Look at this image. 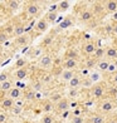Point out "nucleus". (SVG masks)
<instances>
[{
    "label": "nucleus",
    "instance_id": "obj_1",
    "mask_svg": "<svg viewBox=\"0 0 117 123\" xmlns=\"http://www.w3.org/2000/svg\"><path fill=\"white\" fill-rule=\"evenodd\" d=\"M38 65L40 69H44L47 70L49 68H52L53 65V58L51 54H43L40 58H39V62H38Z\"/></svg>",
    "mask_w": 117,
    "mask_h": 123
},
{
    "label": "nucleus",
    "instance_id": "obj_2",
    "mask_svg": "<svg viewBox=\"0 0 117 123\" xmlns=\"http://www.w3.org/2000/svg\"><path fill=\"white\" fill-rule=\"evenodd\" d=\"M90 93H91V96H92L94 99H101V98H103V96H104V87H103V84H101V83L93 84L92 88L90 89Z\"/></svg>",
    "mask_w": 117,
    "mask_h": 123
},
{
    "label": "nucleus",
    "instance_id": "obj_3",
    "mask_svg": "<svg viewBox=\"0 0 117 123\" xmlns=\"http://www.w3.org/2000/svg\"><path fill=\"white\" fill-rule=\"evenodd\" d=\"M116 107V104L112 99H108V98H106L103 99L101 103H99V109H101L103 113H110V112H112Z\"/></svg>",
    "mask_w": 117,
    "mask_h": 123
},
{
    "label": "nucleus",
    "instance_id": "obj_4",
    "mask_svg": "<svg viewBox=\"0 0 117 123\" xmlns=\"http://www.w3.org/2000/svg\"><path fill=\"white\" fill-rule=\"evenodd\" d=\"M69 108H71V100L65 97L63 99H60L57 104H54V109L57 111L58 113H63V112L68 111Z\"/></svg>",
    "mask_w": 117,
    "mask_h": 123
},
{
    "label": "nucleus",
    "instance_id": "obj_5",
    "mask_svg": "<svg viewBox=\"0 0 117 123\" xmlns=\"http://www.w3.org/2000/svg\"><path fill=\"white\" fill-rule=\"evenodd\" d=\"M79 67V60L78 59H64L62 63V68L65 70H76Z\"/></svg>",
    "mask_w": 117,
    "mask_h": 123
},
{
    "label": "nucleus",
    "instance_id": "obj_6",
    "mask_svg": "<svg viewBox=\"0 0 117 123\" xmlns=\"http://www.w3.org/2000/svg\"><path fill=\"white\" fill-rule=\"evenodd\" d=\"M82 82H83V78L81 74H77L72 78V79L67 83L68 84V88L69 89H79V87H82Z\"/></svg>",
    "mask_w": 117,
    "mask_h": 123
},
{
    "label": "nucleus",
    "instance_id": "obj_7",
    "mask_svg": "<svg viewBox=\"0 0 117 123\" xmlns=\"http://www.w3.org/2000/svg\"><path fill=\"white\" fill-rule=\"evenodd\" d=\"M96 49H97V45L93 42H86L82 45V53L87 54V55H92V54H94Z\"/></svg>",
    "mask_w": 117,
    "mask_h": 123
},
{
    "label": "nucleus",
    "instance_id": "obj_8",
    "mask_svg": "<svg viewBox=\"0 0 117 123\" xmlns=\"http://www.w3.org/2000/svg\"><path fill=\"white\" fill-rule=\"evenodd\" d=\"M106 59H108L110 62H116L117 60V48L111 45L108 48H106Z\"/></svg>",
    "mask_w": 117,
    "mask_h": 123
},
{
    "label": "nucleus",
    "instance_id": "obj_9",
    "mask_svg": "<svg viewBox=\"0 0 117 123\" xmlns=\"http://www.w3.org/2000/svg\"><path fill=\"white\" fill-rule=\"evenodd\" d=\"M39 12H40V8H39V5L37 3H29L26 5V13H28V15L35 16V15L39 14Z\"/></svg>",
    "mask_w": 117,
    "mask_h": 123
},
{
    "label": "nucleus",
    "instance_id": "obj_10",
    "mask_svg": "<svg viewBox=\"0 0 117 123\" xmlns=\"http://www.w3.org/2000/svg\"><path fill=\"white\" fill-rule=\"evenodd\" d=\"M74 75H76V72H74V70H65V69H62V72H60V74H59V78L62 79V82L68 83Z\"/></svg>",
    "mask_w": 117,
    "mask_h": 123
},
{
    "label": "nucleus",
    "instance_id": "obj_11",
    "mask_svg": "<svg viewBox=\"0 0 117 123\" xmlns=\"http://www.w3.org/2000/svg\"><path fill=\"white\" fill-rule=\"evenodd\" d=\"M21 96H23L21 89L16 88V87H13V88L8 92V97H9L10 99H13V100H19V99L21 98Z\"/></svg>",
    "mask_w": 117,
    "mask_h": 123
},
{
    "label": "nucleus",
    "instance_id": "obj_12",
    "mask_svg": "<svg viewBox=\"0 0 117 123\" xmlns=\"http://www.w3.org/2000/svg\"><path fill=\"white\" fill-rule=\"evenodd\" d=\"M13 77L15 78V80H24L25 78L28 77V69H26V67H25V68L16 69L14 73H13Z\"/></svg>",
    "mask_w": 117,
    "mask_h": 123
},
{
    "label": "nucleus",
    "instance_id": "obj_13",
    "mask_svg": "<svg viewBox=\"0 0 117 123\" xmlns=\"http://www.w3.org/2000/svg\"><path fill=\"white\" fill-rule=\"evenodd\" d=\"M0 105H1V108L4 109V112H5V111H12V109H13V107L15 105V100L10 99L9 97H5V98L1 100Z\"/></svg>",
    "mask_w": 117,
    "mask_h": 123
},
{
    "label": "nucleus",
    "instance_id": "obj_14",
    "mask_svg": "<svg viewBox=\"0 0 117 123\" xmlns=\"http://www.w3.org/2000/svg\"><path fill=\"white\" fill-rule=\"evenodd\" d=\"M110 65H111V62L108 59H106V58L97 62V69L99 72H108Z\"/></svg>",
    "mask_w": 117,
    "mask_h": 123
},
{
    "label": "nucleus",
    "instance_id": "obj_15",
    "mask_svg": "<svg viewBox=\"0 0 117 123\" xmlns=\"http://www.w3.org/2000/svg\"><path fill=\"white\" fill-rule=\"evenodd\" d=\"M104 5V10H107V12H110V13H116L117 12V1L116 0H107V1H104L103 3Z\"/></svg>",
    "mask_w": 117,
    "mask_h": 123
},
{
    "label": "nucleus",
    "instance_id": "obj_16",
    "mask_svg": "<svg viewBox=\"0 0 117 123\" xmlns=\"http://www.w3.org/2000/svg\"><path fill=\"white\" fill-rule=\"evenodd\" d=\"M93 58L96 59L97 62L101 60V59H104V58H106V48H103V47H97L96 52H94V54H93Z\"/></svg>",
    "mask_w": 117,
    "mask_h": 123
},
{
    "label": "nucleus",
    "instance_id": "obj_17",
    "mask_svg": "<svg viewBox=\"0 0 117 123\" xmlns=\"http://www.w3.org/2000/svg\"><path fill=\"white\" fill-rule=\"evenodd\" d=\"M35 29L38 31H40V33H44L47 29H48V21L47 19H40V20H38L37 21V24H35Z\"/></svg>",
    "mask_w": 117,
    "mask_h": 123
},
{
    "label": "nucleus",
    "instance_id": "obj_18",
    "mask_svg": "<svg viewBox=\"0 0 117 123\" xmlns=\"http://www.w3.org/2000/svg\"><path fill=\"white\" fill-rule=\"evenodd\" d=\"M93 16H94V14H93V12H91V10H83V12L81 13V15H79V18H81V20L82 21H84V23H87V21H91L92 19H93Z\"/></svg>",
    "mask_w": 117,
    "mask_h": 123
},
{
    "label": "nucleus",
    "instance_id": "obj_19",
    "mask_svg": "<svg viewBox=\"0 0 117 123\" xmlns=\"http://www.w3.org/2000/svg\"><path fill=\"white\" fill-rule=\"evenodd\" d=\"M24 33H25V26H24V24L18 23V24L14 25V35H15L16 38L24 35Z\"/></svg>",
    "mask_w": 117,
    "mask_h": 123
},
{
    "label": "nucleus",
    "instance_id": "obj_20",
    "mask_svg": "<svg viewBox=\"0 0 117 123\" xmlns=\"http://www.w3.org/2000/svg\"><path fill=\"white\" fill-rule=\"evenodd\" d=\"M106 118L102 116V114H93L88 119V123H106Z\"/></svg>",
    "mask_w": 117,
    "mask_h": 123
},
{
    "label": "nucleus",
    "instance_id": "obj_21",
    "mask_svg": "<svg viewBox=\"0 0 117 123\" xmlns=\"http://www.w3.org/2000/svg\"><path fill=\"white\" fill-rule=\"evenodd\" d=\"M14 87V83L12 80H6V82H4V83H0V92H4V93H8L10 89H12Z\"/></svg>",
    "mask_w": 117,
    "mask_h": 123
},
{
    "label": "nucleus",
    "instance_id": "obj_22",
    "mask_svg": "<svg viewBox=\"0 0 117 123\" xmlns=\"http://www.w3.org/2000/svg\"><path fill=\"white\" fill-rule=\"evenodd\" d=\"M72 25H73V20H72L71 16H67V18H64L59 23V28H60V29H68V28H71Z\"/></svg>",
    "mask_w": 117,
    "mask_h": 123
},
{
    "label": "nucleus",
    "instance_id": "obj_23",
    "mask_svg": "<svg viewBox=\"0 0 117 123\" xmlns=\"http://www.w3.org/2000/svg\"><path fill=\"white\" fill-rule=\"evenodd\" d=\"M78 96H79V89H69L68 88V92H67V98L69 100L71 99H76Z\"/></svg>",
    "mask_w": 117,
    "mask_h": 123
},
{
    "label": "nucleus",
    "instance_id": "obj_24",
    "mask_svg": "<svg viewBox=\"0 0 117 123\" xmlns=\"http://www.w3.org/2000/svg\"><path fill=\"white\" fill-rule=\"evenodd\" d=\"M15 43L18 44V45H20V47L26 45V44L29 43V37H28V35H21V37H19V38H16Z\"/></svg>",
    "mask_w": 117,
    "mask_h": 123
},
{
    "label": "nucleus",
    "instance_id": "obj_25",
    "mask_svg": "<svg viewBox=\"0 0 117 123\" xmlns=\"http://www.w3.org/2000/svg\"><path fill=\"white\" fill-rule=\"evenodd\" d=\"M63 98H64V97L62 96V93H59V92H58V93H53L52 96L49 97V100H51L53 104H57L59 100H60V99H63Z\"/></svg>",
    "mask_w": 117,
    "mask_h": 123
},
{
    "label": "nucleus",
    "instance_id": "obj_26",
    "mask_svg": "<svg viewBox=\"0 0 117 123\" xmlns=\"http://www.w3.org/2000/svg\"><path fill=\"white\" fill-rule=\"evenodd\" d=\"M54 109V104L51 102V100H48V102L44 103L43 105V111L46 112V114H51V112Z\"/></svg>",
    "mask_w": 117,
    "mask_h": 123
},
{
    "label": "nucleus",
    "instance_id": "obj_27",
    "mask_svg": "<svg viewBox=\"0 0 117 123\" xmlns=\"http://www.w3.org/2000/svg\"><path fill=\"white\" fill-rule=\"evenodd\" d=\"M35 92L33 91V89H29V91H26L24 93V99L25 100H34L35 99Z\"/></svg>",
    "mask_w": 117,
    "mask_h": 123
},
{
    "label": "nucleus",
    "instance_id": "obj_28",
    "mask_svg": "<svg viewBox=\"0 0 117 123\" xmlns=\"http://www.w3.org/2000/svg\"><path fill=\"white\" fill-rule=\"evenodd\" d=\"M64 59H78V53L76 50H67Z\"/></svg>",
    "mask_w": 117,
    "mask_h": 123
},
{
    "label": "nucleus",
    "instance_id": "obj_29",
    "mask_svg": "<svg viewBox=\"0 0 117 123\" xmlns=\"http://www.w3.org/2000/svg\"><path fill=\"white\" fill-rule=\"evenodd\" d=\"M69 5H71L69 1H67V0H62V1L58 3V10H60V12H65V10L69 8Z\"/></svg>",
    "mask_w": 117,
    "mask_h": 123
},
{
    "label": "nucleus",
    "instance_id": "obj_30",
    "mask_svg": "<svg viewBox=\"0 0 117 123\" xmlns=\"http://www.w3.org/2000/svg\"><path fill=\"white\" fill-rule=\"evenodd\" d=\"M84 64H86V65H84V67H86V69L88 70V69L93 68L94 65H97V60L92 57V58H88V59L86 60V63H84Z\"/></svg>",
    "mask_w": 117,
    "mask_h": 123
},
{
    "label": "nucleus",
    "instance_id": "obj_31",
    "mask_svg": "<svg viewBox=\"0 0 117 123\" xmlns=\"http://www.w3.org/2000/svg\"><path fill=\"white\" fill-rule=\"evenodd\" d=\"M88 78L92 80V83L93 84H97L98 83V80L101 79V74L99 73H97V72H93V73H91L90 75H88Z\"/></svg>",
    "mask_w": 117,
    "mask_h": 123
},
{
    "label": "nucleus",
    "instance_id": "obj_32",
    "mask_svg": "<svg viewBox=\"0 0 117 123\" xmlns=\"http://www.w3.org/2000/svg\"><path fill=\"white\" fill-rule=\"evenodd\" d=\"M43 83L40 82V80H37V82H34V83H33V86H32V89H33V91H34L35 93H39V92H40L42 91V89H43Z\"/></svg>",
    "mask_w": 117,
    "mask_h": 123
},
{
    "label": "nucleus",
    "instance_id": "obj_33",
    "mask_svg": "<svg viewBox=\"0 0 117 123\" xmlns=\"http://www.w3.org/2000/svg\"><path fill=\"white\" fill-rule=\"evenodd\" d=\"M8 8L12 9V10H16L19 6H20V1H16V0H10V1L6 3Z\"/></svg>",
    "mask_w": 117,
    "mask_h": 123
},
{
    "label": "nucleus",
    "instance_id": "obj_34",
    "mask_svg": "<svg viewBox=\"0 0 117 123\" xmlns=\"http://www.w3.org/2000/svg\"><path fill=\"white\" fill-rule=\"evenodd\" d=\"M53 80V75L51 73H47V74H44L42 78H40V82L43 83V84H48V83H51Z\"/></svg>",
    "mask_w": 117,
    "mask_h": 123
},
{
    "label": "nucleus",
    "instance_id": "obj_35",
    "mask_svg": "<svg viewBox=\"0 0 117 123\" xmlns=\"http://www.w3.org/2000/svg\"><path fill=\"white\" fill-rule=\"evenodd\" d=\"M40 123H54V118L52 114H44L40 119Z\"/></svg>",
    "mask_w": 117,
    "mask_h": 123
},
{
    "label": "nucleus",
    "instance_id": "obj_36",
    "mask_svg": "<svg viewBox=\"0 0 117 123\" xmlns=\"http://www.w3.org/2000/svg\"><path fill=\"white\" fill-rule=\"evenodd\" d=\"M26 65V60L23 59V58H19L18 60L15 62V68L16 69H20V68H25Z\"/></svg>",
    "mask_w": 117,
    "mask_h": 123
},
{
    "label": "nucleus",
    "instance_id": "obj_37",
    "mask_svg": "<svg viewBox=\"0 0 117 123\" xmlns=\"http://www.w3.org/2000/svg\"><path fill=\"white\" fill-rule=\"evenodd\" d=\"M71 123H86V119H84V117H82V116H73Z\"/></svg>",
    "mask_w": 117,
    "mask_h": 123
},
{
    "label": "nucleus",
    "instance_id": "obj_38",
    "mask_svg": "<svg viewBox=\"0 0 117 123\" xmlns=\"http://www.w3.org/2000/svg\"><path fill=\"white\" fill-rule=\"evenodd\" d=\"M93 14H98V13H101L102 12V10L104 9V6H103V5H101V3H94V5H93Z\"/></svg>",
    "mask_w": 117,
    "mask_h": 123
},
{
    "label": "nucleus",
    "instance_id": "obj_39",
    "mask_svg": "<svg viewBox=\"0 0 117 123\" xmlns=\"http://www.w3.org/2000/svg\"><path fill=\"white\" fill-rule=\"evenodd\" d=\"M57 16H58L57 13H48L46 19H47L48 23H53V21H55V19H57Z\"/></svg>",
    "mask_w": 117,
    "mask_h": 123
},
{
    "label": "nucleus",
    "instance_id": "obj_40",
    "mask_svg": "<svg viewBox=\"0 0 117 123\" xmlns=\"http://www.w3.org/2000/svg\"><path fill=\"white\" fill-rule=\"evenodd\" d=\"M21 111H23V107H20V105H16V104H15L14 107H13V109L10 111V112H12L14 116H18V114L21 113Z\"/></svg>",
    "mask_w": 117,
    "mask_h": 123
},
{
    "label": "nucleus",
    "instance_id": "obj_41",
    "mask_svg": "<svg viewBox=\"0 0 117 123\" xmlns=\"http://www.w3.org/2000/svg\"><path fill=\"white\" fill-rule=\"evenodd\" d=\"M6 80H9V73L8 72H3V73L0 74V83H4Z\"/></svg>",
    "mask_w": 117,
    "mask_h": 123
},
{
    "label": "nucleus",
    "instance_id": "obj_42",
    "mask_svg": "<svg viewBox=\"0 0 117 123\" xmlns=\"http://www.w3.org/2000/svg\"><path fill=\"white\" fill-rule=\"evenodd\" d=\"M8 122V113L6 112H0V123Z\"/></svg>",
    "mask_w": 117,
    "mask_h": 123
},
{
    "label": "nucleus",
    "instance_id": "obj_43",
    "mask_svg": "<svg viewBox=\"0 0 117 123\" xmlns=\"http://www.w3.org/2000/svg\"><path fill=\"white\" fill-rule=\"evenodd\" d=\"M15 87L16 88H19V89H25V83L23 82V80H16L15 82Z\"/></svg>",
    "mask_w": 117,
    "mask_h": 123
},
{
    "label": "nucleus",
    "instance_id": "obj_44",
    "mask_svg": "<svg viewBox=\"0 0 117 123\" xmlns=\"http://www.w3.org/2000/svg\"><path fill=\"white\" fill-rule=\"evenodd\" d=\"M72 114V111L71 109H68V111H65V112H63V113H60V117H62L63 119H65V118H68V117Z\"/></svg>",
    "mask_w": 117,
    "mask_h": 123
},
{
    "label": "nucleus",
    "instance_id": "obj_45",
    "mask_svg": "<svg viewBox=\"0 0 117 123\" xmlns=\"http://www.w3.org/2000/svg\"><path fill=\"white\" fill-rule=\"evenodd\" d=\"M39 55H40V57L43 55V54H42V49H40V48H37V49L34 50V53H33L32 57H34V58H35V57H39Z\"/></svg>",
    "mask_w": 117,
    "mask_h": 123
},
{
    "label": "nucleus",
    "instance_id": "obj_46",
    "mask_svg": "<svg viewBox=\"0 0 117 123\" xmlns=\"http://www.w3.org/2000/svg\"><path fill=\"white\" fill-rule=\"evenodd\" d=\"M112 29H113L112 24H108V25L104 26V30H106V33H108V34H112Z\"/></svg>",
    "mask_w": 117,
    "mask_h": 123
},
{
    "label": "nucleus",
    "instance_id": "obj_47",
    "mask_svg": "<svg viewBox=\"0 0 117 123\" xmlns=\"http://www.w3.org/2000/svg\"><path fill=\"white\" fill-rule=\"evenodd\" d=\"M6 40H8V34L6 33H1V34H0V43H4Z\"/></svg>",
    "mask_w": 117,
    "mask_h": 123
},
{
    "label": "nucleus",
    "instance_id": "obj_48",
    "mask_svg": "<svg viewBox=\"0 0 117 123\" xmlns=\"http://www.w3.org/2000/svg\"><path fill=\"white\" fill-rule=\"evenodd\" d=\"M112 83L117 86V72H115V73L112 74Z\"/></svg>",
    "mask_w": 117,
    "mask_h": 123
},
{
    "label": "nucleus",
    "instance_id": "obj_49",
    "mask_svg": "<svg viewBox=\"0 0 117 123\" xmlns=\"http://www.w3.org/2000/svg\"><path fill=\"white\" fill-rule=\"evenodd\" d=\"M112 25H113V29H112V34L117 37V23H113Z\"/></svg>",
    "mask_w": 117,
    "mask_h": 123
},
{
    "label": "nucleus",
    "instance_id": "obj_50",
    "mask_svg": "<svg viewBox=\"0 0 117 123\" xmlns=\"http://www.w3.org/2000/svg\"><path fill=\"white\" fill-rule=\"evenodd\" d=\"M72 116H81V109L78 108V109H74V112H73V114Z\"/></svg>",
    "mask_w": 117,
    "mask_h": 123
},
{
    "label": "nucleus",
    "instance_id": "obj_51",
    "mask_svg": "<svg viewBox=\"0 0 117 123\" xmlns=\"http://www.w3.org/2000/svg\"><path fill=\"white\" fill-rule=\"evenodd\" d=\"M112 19L115 20V23H117V12L112 14Z\"/></svg>",
    "mask_w": 117,
    "mask_h": 123
},
{
    "label": "nucleus",
    "instance_id": "obj_52",
    "mask_svg": "<svg viewBox=\"0 0 117 123\" xmlns=\"http://www.w3.org/2000/svg\"><path fill=\"white\" fill-rule=\"evenodd\" d=\"M106 123H117V121L116 119H111V121H107Z\"/></svg>",
    "mask_w": 117,
    "mask_h": 123
},
{
    "label": "nucleus",
    "instance_id": "obj_53",
    "mask_svg": "<svg viewBox=\"0 0 117 123\" xmlns=\"http://www.w3.org/2000/svg\"><path fill=\"white\" fill-rule=\"evenodd\" d=\"M0 63H1V57H0Z\"/></svg>",
    "mask_w": 117,
    "mask_h": 123
},
{
    "label": "nucleus",
    "instance_id": "obj_54",
    "mask_svg": "<svg viewBox=\"0 0 117 123\" xmlns=\"http://www.w3.org/2000/svg\"><path fill=\"white\" fill-rule=\"evenodd\" d=\"M116 48H117V40H116Z\"/></svg>",
    "mask_w": 117,
    "mask_h": 123
},
{
    "label": "nucleus",
    "instance_id": "obj_55",
    "mask_svg": "<svg viewBox=\"0 0 117 123\" xmlns=\"http://www.w3.org/2000/svg\"><path fill=\"white\" fill-rule=\"evenodd\" d=\"M0 52H1V47H0Z\"/></svg>",
    "mask_w": 117,
    "mask_h": 123
},
{
    "label": "nucleus",
    "instance_id": "obj_56",
    "mask_svg": "<svg viewBox=\"0 0 117 123\" xmlns=\"http://www.w3.org/2000/svg\"><path fill=\"white\" fill-rule=\"evenodd\" d=\"M5 123H8V122H5Z\"/></svg>",
    "mask_w": 117,
    "mask_h": 123
},
{
    "label": "nucleus",
    "instance_id": "obj_57",
    "mask_svg": "<svg viewBox=\"0 0 117 123\" xmlns=\"http://www.w3.org/2000/svg\"><path fill=\"white\" fill-rule=\"evenodd\" d=\"M86 123H88V122H86Z\"/></svg>",
    "mask_w": 117,
    "mask_h": 123
}]
</instances>
